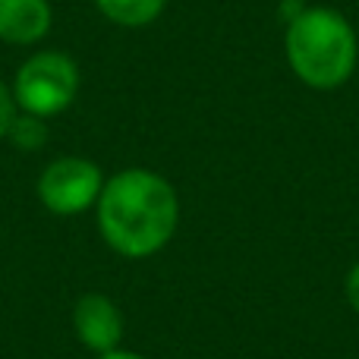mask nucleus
Here are the masks:
<instances>
[{
    "label": "nucleus",
    "instance_id": "f257e3e1",
    "mask_svg": "<svg viewBox=\"0 0 359 359\" xmlns=\"http://www.w3.org/2000/svg\"><path fill=\"white\" fill-rule=\"evenodd\" d=\"M104 243L123 259H149L177 233L180 196L155 170L130 168L104 180L95 205Z\"/></svg>",
    "mask_w": 359,
    "mask_h": 359
},
{
    "label": "nucleus",
    "instance_id": "f03ea898",
    "mask_svg": "<svg viewBox=\"0 0 359 359\" xmlns=\"http://www.w3.org/2000/svg\"><path fill=\"white\" fill-rule=\"evenodd\" d=\"M284 48L297 79L318 92L341 88L353 76L359 57L353 25L328 6H306L297 19H290Z\"/></svg>",
    "mask_w": 359,
    "mask_h": 359
},
{
    "label": "nucleus",
    "instance_id": "7ed1b4c3",
    "mask_svg": "<svg viewBox=\"0 0 359 359\" xmlns=\"http://www.w3.org/2000/svg\"><path fill=\"white\" fill-rule=\"evenodd\" d=\"M79 67L63 50H41L32 54L13 79V101L16 111L32 114V117H57L63 114L79 95Z\"/></svg>",
    "mask_w": 359,
    "mask_h": 359
},
{
    "label": "nucleus",
    "instance_id": "20e7f679",
    "mask_svg": "<svg viewBox=\"0 0 359 359\" xmlns=\"http://www.w3.org/2000/svg\"><path fill=\"white\" fill-rule=\"evenodd\" d=\"M104 189V174L95 161L79 155L54 158L38 177V198L50 215L73 217L95 208Z\"/></svg>",
    "mask_w": 359,
    "mask_h": 359
},
{
    "label": "nucleus",
    "instance_id": "39448f33",
    "mask_svg": "<svg viewBox=\"0 0 359 359\" xmlns=\"http://www.w3.org/2000/svg\"><path fill=\"white\" fill-rule=\"evenodd\" d=\"M123 312L104 293H86L73 306V331L92 353H111L123 341Z\"/></svg>",
    "mask_w": 359,
    "mask_h": 359
},
{
    "label": "nucleus",
    "instance_id": "423d86ee",
    "mask_svg": "<svg viewBox=\"0 0 359 359\" xmlns=\"http://www.w3.org/2000/svg\"><path fill=\"white\" fill-rule=\"evenodd\" d=\"M48 0H0V41L35 44L50 32Z\"/></svg>",
    "mask_w": 359,
    "mask_h": 359
},
{
    "label": "nucleus",
    "instance_id": "0eeeda50",
    "mask_svg": "<svg viewBox=\"0 0 359 359\" xmlns=\"http://www.w3.org/2000/svg\"><path fill=\"white\" fill-rule=\"evenodd\" d=\"M101 16L123 29H142L164 13L168 0H95Z\"/></svg>",
    "mask_w": 359,
    "mask_h": 359
},
{
    "label": "nucleus",
    "instance_id": "6e6552de",
    "mask_svg": "<svg viewBox=\"0 0 359 359\" xmlns=\"http://www.w3.org/2000/svg\"><path fill=\"white\" fill-rule=\"evenodd\" d=\"M6 139H10L16 149H22V151H38V149L48 145V126H44L41 117H32V114L16 111Z\"/></svg>",
    "mask_w": 359,
    "mask_h": 359
},
{
    "label": "nucleus",
    "instance_id": "1a4fd4ad",
    "mask_svg": "<svg viewBox=\"0 0 359 359\" xmlns=\"http://www.w3.org/2000/svg\"><path fill=\"white\" fill-rule=\"evenodd\" d=\"M13 117H16V101H13L10 86H4V79H0V139H6Z\"/></svg>",
    "mask_w": 359,
    "mask_h": 359
},
{
    "label": "nucleus",
    "instance_id": "9d476101",
    "mask_svg": "<svg viewBox=\"0 0 359 359\" xmlns=\"http://www.w3.org/2000/svg\"><path fill=\"white\" fill-rule=\"evenodd\" d=\"M344 293H347V303L359 312V262L347 271V280H344Z\"/></svg>",
    "mask_w": 359,
    "mask_h": 359
},
{
    "label": "nucleus",
    "instance_id": "9b49d317",
    "mask_svg": "<svg viewBox=\"0 0 359 359\" xmlns=\"http://www.w3.org/2000/svg\"><path fill=\"white\" fill-rule=\"evenodd\" d=\"M95 359H145V356H139V353H133V350H111V353H98Z\"/></svg>",
    "mask_w": 359,
    "mask_h": 359
}]
</instances>
